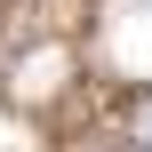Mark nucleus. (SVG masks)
I'll return each mask as SVG.
<instances>
[{"label":"nucleus","instance_id":"f257e3e1","mask_svg":"<svg viewBox=\"0 0 152 152\" xmlns=\"http://www.w3.org/2000/svg\"><path fill=\"white\" fill-rule=\"evenodd\" d=\"M120 144H128V152H152V96H136V104H128V128H120Z\"/></svg>","mask_w":152,"mask_h":152}]
</instances>
